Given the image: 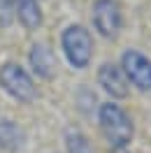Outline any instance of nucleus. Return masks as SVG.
<instances>
[{"mask_svg": "<svg viewBox=\"0 0 151 153\" xmlns=\"http://www.w3.org/2000/svg\"><path fill=\"white\" fill-rule=\"evenodd\" d=\"M98 125L112 149H128V144L132 142V134H135L132 118L114 100L102 102L98 107Z\"/></svg>", "mask_w": 151, "mask_h": 153, "instance_id": "obj_1", "label": "nucleus"}, {"mask_svg": "<svg viewBox=\"0 0 151 153\" xmlns=\"http://www.w3.org/2000/svg\"><path fill=\"white\" fill-rule=\"evenodd\" d=\"M98 86L102 88L112 100H126L130 95V84L123 74V70L119 63L107 60L98 67Z\"/></svg>", "mask_w": 151, "mask_h": 153, "instance_id": "obj_6", "label": "nucleus"}, {"mask_svg": "<svg viewBox=\"0 0 151 153\" xmlns=\"http://www.w3.org/2000/svg\"><path fill=\"white\" fill-rule=\"evenodd\" d=\"M26 144V130L12 118H0V151L16 153Z\"/></svg>", "mask_w": 151, "mask_h": 153, "instance_id": "obj_8", "label": "nucleus"}, {"mask_svg": "<svg viewBox=\"0 0 151 153\" xmlns=\"http://www.w3.org/2000/svg\"><path fill=\"white\" fill-rule=\"evenodd\" d=\"M14 16L26 30H37L42 26L40 0H14Z\"/></svg>", "mask_w": 151, "mask_h": 153, "instance_id": "obj_9", "label": "nucleus"}, {"mask_svg": "<svg viewBox=\"0 0 151 153\" xmlns=\"http://www.w3.org/2000/svg\"><path fill=\"white\" fill-rule=\"evenodd\" d=\"M0 88L10 97L19 100V102H33L37 95V88L30 72L19 63H5L0 65Z\"/></svg>", "mask_w": 151, "mask_h": 153, "instance_id": "obj_3", "label": "nucleus"}, {"mask_svg": "<svg viewBox=\"0 0 151 153\" xmlns=\"http://www.w3.org/2000/svg\"><path fill=\"white\" fill-rule=\"evenodd\" d=\"M14 19H16L14 16V0H0V26L7 28V26H12Z\"/></svg>", "mask_w": 151, "mask_h": 153, "instance_id": "obj_11", "label": "nucleus"}, {"mask_svg": "<svg viewBox=\"0 0 151 153\" xmlns=\"http://www.w3.org/2000/svg\"><path fill=\"white\" fill-rule=\"evenodd\" d=\"M28 63H30L33 72H35L40 79H51V76L56 74V58H54V51H51L49 44H44V42H35V44L30 47Z\"/></svg>", "mask_w": 151, "mask_h": 153, "instance_id": "obj_7", "label": "nucleus"}, {"mask_svg": "<svg viewBox=\"0 0 151 153\" xmlns=\"http://www.w3.org/2000/svg\"><path fill=\"white\" fill-rule=\"evenodd\" d=\"M119 65L130 86H135L142 93L151 91V58L147 53H142L140 49H126Z\"/></svg>", "mask_w": 151, "mask_h": 153, "instance_id": "obj_5", "label": "nucleus"}, {"mask_svg": "<svg viewBox=\"0 0 151 153\" xmlns=\"http://www.w3.org/2000/svg\"><path fill=\"white\" fill-rule=\"evenodd\" d=\"M63 142H65V153H95L91 139L79 128H67Z\"/></svg>", "mask_w": 151, "mask_h": 153, "instance_id": "obj_10", "label": "nucleus"}, {"mask_svg": "<svg viewBox=\"0 0 151 153\" xmlns=\"http://www.w3.org/2000/svg\"><path fill=\"white\" fill-rule=\"evenodd\" d=\"M109 153H128V149H109Z\"/></svg>", "mask_w": 151, "mask_h": 153, "instance_id": "obj_12", "label": "nucleus"}, {"mask_svg": "<svg viewBox=\"0 0 151 153\" xmlns=\"http://www.w3.org/2000/svg\"><path fill=\"white\" fill-rule=\"evenodd\" d=\"M91 21L100 37L114 39L123 28V12L119 0H95L91 7Z\"/></svg>", "mask_w": 151, "mask_h": 153, "instance_id": "obj_4", "label": "nucleus"}, {"mask_svg": "<svg viewBox=\"0 0 151 153\" xmlns=\"http://www.w3.org/2000/svg\"><path fill=\"white\" fill-rule=\"evenodd\" d=\"M61 49L65 60L75 70H84L93 58V37L81 23H72L61 35Z\"/></svg>", "mask_w": 151, "mask_h": 153, "instance_id": "obj_2", "label": "nucleus"}]
</instances>
